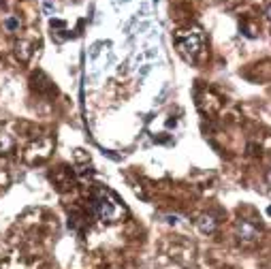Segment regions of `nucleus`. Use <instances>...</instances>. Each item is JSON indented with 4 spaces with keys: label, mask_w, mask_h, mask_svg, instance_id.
I'll use <instances>...</instances> for the list:
<instances>
[{
    "label": "nucleus",
    "mask_w": 271,
    "mask_h": 269,
    "mask_svg": "<svg viewBox=\"0 0 271 269\" xmlns=\"http://www.w3.org/2000/svg\"><path fill=\"white\" fill-rule=\"evenodd\" d=\"M13 150V141H11V137L9 134H3L0 132V154L3 152H11Z\"/></svg>",
    "instance_id": "nucleus-5"
},
{
    "label": "nucleus",
    "mask_w": 271,
    "mask_h": 269,
    "mask_svg": "<svg viewBox=\"0 0 271 269\" xmlns=\"http://www.w3.org/2000/svg\"><path fill=\"white\" fill-rule=\"evenodd\" d=\"M237 235H239V240H244V242H254L258 237V229L252 222L242 220V222H237Z\"/></svg>",
    "instance_id": "nucleus-2"
},
{
    "label": "nucleus",
    "mask_w": 271,
    "mask_h": 269,
    "mask_svg": "<svg viewBox=\"0 0 271 269\" xmlns=\"http://www.w3.org/2000/svg\"><path fill=\"white\" fill-rule=\"evenodd\" d=\"M177 43H180V47H182V51H190V54H196L199 51V47H201V41H199V37L196 35H192V37H188V39H177Z\"/></svg>",
    "instance_id": "nucleus-3"
},
{
    "label": "nucleus",
    "mask_w": 271,
    "mask_h": 269,
    "mask_svg": "<svg viewBox=\"0 0 271 269\" xmlns=\"http://www.w3.org/2000/svg\"><path fill=\"white\" fill-rule=\"evenodd\" d=\"M196 226H199L201 233H214V231H216V220H214V216H201V218L196 220Z\"/></svg>",
    "instance_id": "nucleus-4"
},
{
    "label": "nucleus",
    "mask_w": 271,
    "mask_h": 269,
    "mask_svg": "<svg viewBox=\"0 0 271 269\" xmlns=\"http://www.w3.org/2000/svg\"><path fill=\"white\" fill-rule=\"evenodd\" d=\"M92 208L98 214V218L103 222H116L120 218V208L111 199H107L105 194H96L94 203H92Z\"/></svg>",
    "instance_id": "nucleus-1"
},
{
    "label": "nucleus",
    "mask_w": 271,
    "mask_h": 269,
    "mask_svg": "<svg viewBox=\"0 0 271 269\" xmlns=\"http://www.w3.org/2000/svg\"><path fill=\"white\" fill-rule=\"evenodd\" d=\"M17 26H19L17 19H13V17H11V19H7V28H9V30H15Z\"/></svg>",
    "instance_id": "nucleus-6"
}]
</instances>
